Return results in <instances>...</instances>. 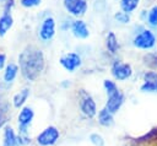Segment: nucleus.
Masks as SVG:
<instances>
[{"label":"nucleus","mask_w":157,"mask_h":146,"mask_svg":"<svg viewBox=\"0 0 157 146\" xmlns=\"http://www.w3.org/2000/svg\"><path fill=\"white\" fill-rule=\"evenodd\" d=\"M21 5L23 7H36V6H39L42 4V0H20Z\"/></svg>","instance_id":"26"},{"label":"nucleus","mask_w":157,"mask_h":146,"mask_svg":"<svg viewBox=\"0 0 157 146\" xmlns=\"http://www.w3.org/2000/svg\"><path fill=\"white\" fill-rule=\"evenodd\" d=\"M70 29H71V33L74 34V37H76L78 39H86L90 36V29L87 27V23L81 18L74 20L71 22Z\"/></svg>","instance_id":"12"},{"label":"nucleus","mask_w":157,"mask_h":146,"mask_svg":"<svg viewBox=\"0 0 157 146\" xmlns=\"http://www.w3.org/2000/svg\"><path fill=\"white\" fill-rule=\"evenodd\" d=\"M103 87H104V91H105L107 94H109V93L119 90L118 86H117V83L114 81H112V80H104L103 81Z\"/></svg>","instance_id":"23"},{"label":"nucleus","mask_w":157,"mask_h":146,"mask_svg":"<svg viewBox=\"0 0 157 146\" xmlns=\"http://www.w3.org/2000/svg\"><path fill=\"white\" fill-rule=\"evenodd\" d=\"M5 64H6V55L2 54V53H0V70L6 66Z\"/></svg>","instance_id":"28"},{"label":"nucleus","mask_w":157,"mask_h":146,"mask_svg":"<svg viewBox=\"0 0 157 146\" xmlns=\"http://www.w3.org/2000/svg\"><path fill=\"white\" fill-rule=\"evenodd\" d=\"M29 93H31V91H29L28 87H25L21 91H18L17 93H15L13 97H12V106L17 109L22 108L25 106V103L27 102V99L29 97Z\"/></svg>","instance_id":"14"},{"label":"nucleus","mask_w":157,"mask_h":146,"mask_svg":"<svg viewBox=\"0 0 157 146\" xmlns=\"http://www.w3.org/2000/svg\"><path fill=\"white\" fill-rule=\"evenodd\" d=\"M145 59H146V60L148 59V65L157 67V55H148V56L145 58Z\"/></svg>","instance_id":"27"},{"label":"nucleus","mask_w":157,"mask_h":146,"mask_svg":"<svg viewBox=\"0 0 157 146\" xmlns=\"http://www.w3.org/2000/svg\"><path fill=\"white\" fill-rule=\"evenodd\" d=\"M2 4L4 13H11V9L15 5V0H0Z\"/></svg>","instance_id":"25"},{"label":"nucleus","mask_w":157,"mask_h":146,"mask_svg":"<svg viewBox=\"0 0 157 146\" xmlns=\"http://www.w3.org/2000/svg\"><path fill=\"white\" fill-rule=\"evenodd\" d=\"M59 64L69 72H74L76 69H78L82 64L81 55L75 52H69L66 54H63L59 59Z\"/></svg>","instance_id":"9"},{"label":"nucleus","mask_w":157,"mask_h":146,"mask_svg":"<svg viewBox=\"0 0 157 146\" xmlns=\"http://www.w3.org/2000/svg\"><path fill=\"white\" fill-rule=\"evenodd\" d=\"M156 42H157L156 36L151 29H142L132 39L134 47L137 49H142V50L152 49L156 45Z\"/></svg>","instance_id":"2"},{"label":"nucleus","mask_w":157,"mask_h":146,"mask_svg":"<svg viewBox=\"0 0 157 146\" xmlns=\"http://www.w3.org/2000/svg\"><path fill=\"white\" fill-rule=\"evenodd\" d=\"M110 74L117 81H125L131 77L132 75V67L129 63H123L120 60H115L112 64Z\"/></svg>","instance_id":"8"},{"label":"nucleus","mask_w":157,"mask_h":146,"mask_svg":"<svg viewBox=\"0 0 157 146\" xmlns=\"http://www.w3.org/2000/svg\"><path fill=\"white\" fill-rule=\"evenodd\" d=\"M59 137H60L59 129L54 125H49L38 134V136L36 137V142L39 146H53L58 142Z\"/></svg>","instance_id":"3"},{"label":"nucleus","mask_w":157,"mask_h":146,"mask_svg":"<svg viewBox=\"0 0 157 146\" xmlns=\"http://www.w3.org/2000/svg\"><path fill=\"white\" fill-rule=\"evenodd\" d=\"M105 48L110 54H115L119 49V42H118V37L114 32L109 31L107 33L105 37Z\"/></svg>","instance_id":"17"},{"label":"nucleus","mask_w":157,"mask_h":146,"mask_svg":"<svg viewBox=\"0 0 157 146\" xmlns=\"http://www.w3.org/2000/svg\"><path fill=\"white\" fill-rule=\"evenodd\" d=\"M18 71H20V69H18L17 64H13V63L7 64L5 66V70H4V83L11 85L15 81Z\"/></svg>","instance_id":"15"},{"label":"nucleus","mask_w":157,"mask_h":146,"mask_svg":"<svg viewBox=\"0 0 157 146\" xmlns=\"http://www.w3.org/2000/svg\"><path fill=\"white\" fill-rule=\"evenodd\" d=\"M9 112H10V104L7 99L0 94V128L5 126V123L9 119Z\"/></svg>","instance_id":"19"},{"label":"nucleus","mask_w":157,"mask_h":146,"mask_svg":"<svg viewBox=\"0 0 157 146\" xmlns=\"http://www.w3.org/2000/svg\"><path fill=\"white\" fill-rule=\"evenodd\" d=\"M90 141L94 145V146H104V139L102 137V135L93 133L90 135Z\"/></svg>","instance_id":"24"},{"label":"nucleus","mask_w":157,"mask_h":146,"mask_svg":"<svg viewBox=\"0 0 157 146\" xmlns=\"http://www.w3.org/2000/svg\"><path fill=\"white\" fill-rule=\"evenodd\" d=\"M80 110L86 118H93L97 114V104L91 94L85 91L80 93Z\"/></svg>","instance_id":"7"},{"label":"nucleus","mask_w":157,"mask_h":146,"mask_svg":"<svg viewBox=\"0 0 157 146\" xmlns=\"http://www.w3.org/2000/svg\"><path fill=\"white\" fill-rule=\"evenodd\" d=\"M55 31H56V22L54 17L48 16L40 23V27L38 29V37L42 42H50L55 36Z\"/></svg>","instance_id":"6"},{"label":"nucleus","mask_w":157,"mask_h":146,"mask_svg":"<svg viewBox=\"0 0 157 146\" xmlns=\"http://www.w3.org/2000/svg\"><path fill=\"white\" fill-rule=\"evenodd\" d=\"M98 123L102 126H112L114 124V114H112L109 110H107L104 107L98 112Z\"/></svg>","instance_id":"18"},{"label":"nucleus","mask_w":157,"mask_h":146,"mask_svg":"<svg viewBox=\"0 0 157 146\" xmlns=\"http://www.w3.org/2000/svg\"><path fill=\"white\" fill-rule=\"evenodd\" d=\"M63 5L66 12L76 18L85 16L88 10L87 0H63Z\"/></svg>","instance_id":"4"},{"label":"nucleus","mask_w":157,"mask_h":146,"mask_svg":"<svg viewBox=\"0 0 157 146\" xmlns=\"http://www.w3.org/2000/svg\"><path fill=\"white\" fill-rule=\"evenodd\" d=\"M147 23L151 27H157V5L153 6L147 15Z\"/></svg>","instance_id":"22"},{"label":"nucleus","mask_w":157,"mask_h":146,"mask_svg":"<svg viewBox=\"0 0 157 146\" xmlns=\"http://www.w3.org/2000/svg\"><path fill=\"white\" fill-rule=\"evenodd\" d=\"M13 26V17L11 13H2L0 16V37H4Z\"/></svg>","instance_id":"16"},{"label":"nucleus","mask_w":157,"mask_h":146,"mask_svg":"<svg viewBox=\"0 0 157 146\" xmlns=\"http://www.w3.org/2000/svg\"><path fill=\"white\" fill-rule=\"evenodd\" d=\"M45 67V56L42 49L36 45H27L18 54V69L27 81H36Z\"/></svg>","instance_id":"1"},{"label":"nucleus","mask_w":157,"mask_h":146,"mask_svg":"<svg viewBox=\"0 0 157 146\" xmlns=\"http://www.w3.org/2000/svg\"><path fill=\"white\" fill-rule=\"evenodd\" d=\"M142 85L140 90L142 92H157V72L156 71H146L142 76Z\"/></svg>","instance_id":"11"},{"label":"nucleus","mask_w":157,"mask_h":146,"mask_svg":"<svg viewBox=\"0 0 157 146\" xmlns=\"http://www.w3.org/2000/svg\"><path fill=\"white\" fill-rule=\"evenodd\" d=\"M139 5H140V0H120L119 1L120 10L126 13H131L132 11H135Z\"/></svg>","instance_id":"20"},{"label":"nucleus","mask_w":157,"mask_h":146,"mask_svg":"<svg viewBox=\"0 0 157 146\" xmlns=\"http://www.w3.org/2000/svg\"><path fill=\"white\" fill-rule=\"evenodd\" d=\"M34 118V112L32 107L23 106L18 113L17 121H18V134L20 135H28V128L32 124V120Z\"/></svg>","instance_id":"5"},{"label":"nucleus","mask_w":157,"mask_h":146,"mask_svg":"<svg viewBox=\"0 0 157 146\" xmlns=\"http://www.w3.org/2000/svg\"><path fill=\"white\" fill-rule=\"evenodd\" d=\"M124 101H125L124 93L120 90H117V91L107 94V102H105L104 108L107 110H109L112 114H115L119 112V109L124 104Z\"/></svg>","instance_id":"10"},{"label":"nucleus","mask_w":157,"mask_h":146,"mask_svg":"<svg viewBox=\"0 0 157 146\" xmlns=\"http://www.w3.org/2000/svg\"><path fill=\"white\" fill-rule=\"evenodd\" d=\"M2 146H21L18 135L15 133L12 126L5 125L2 131Z\"/></svg>","instance_id":"13"},{"label":"nucleus","mask_w":157,"mask_h":146,"mask_svg":"<svg viewBox=\"0 0 157 146\" xmlns=\"http://www.w3.org/2000/svg\"><path fill=\"white\" fill-rule=\"evenodd\" d=\"M114 20H115L117 22L121 23V25H128L131 18H130V13H126V12L119 10V11H117V12L114 13Z\"/></svg>","instance_id":"21"}]
</instances>
